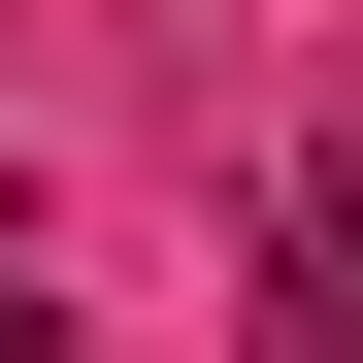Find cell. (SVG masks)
I'll return each mask as SVG.
<instances>
[{
    "label": "cell",
    "mask_w": 363,
    "mask_h": 363,
    "mask_svg": "<svg viewBox=\"0 0 363 363\" xmlns=\"http://www.w3.org/2000/svg\"><path fill=\"white\" fill-rule=\"evenodd\" d=\"M297 297H363V133H330V165H297Z\"/></svg>",
    "instance_id": "6da1fadb"
},
{
    "label": "cell",
    "mask_w": 363,
    "mask_h": 363,
    "mask_svg": "<svg viewBox=\"0 0 363 363\" xmlns=\"http://www.w3.org/2000/svg\"><path fill=\"white\" fill-rule=\"evenodd\" d=\"M264 363H363V297H297V264H264Z\"/></svg>",
    "instance_id": "7a4b0ae2"
}]
</instances>
